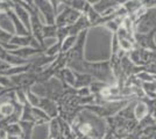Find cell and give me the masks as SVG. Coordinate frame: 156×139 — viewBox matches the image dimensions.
Masks as SVG:
<instances>
[{
	"label": "cell",
	"mask_w": 156,
	"mask_h": 139,
	"mask_svg": "<svg viewBox=\"0 0 156 139\" xmlns=\"http://www.w3.org/2000/svg\"><path fill=\"white\" fill-rule=\"evenodd\" d=\"M80 16H82V13L79 11L72 8L71 6H66L62 13L56 15V18H55V25L57 27L71 26Z\"/></svg>",
	"instance_id": "obj_1"
},
{
	"label": "cell",
	"mask_w": 156,
	"mask_h": 139,
	"mask_svg": "<svg viewBox=\"0 0 156 139\" xmlns=\"http://www.w3.org/2000/svg\"><path fill=\"white\" fill-rule=\"evenodd\" d=\"M57 79H59L62 81V84L64 86L68 87H75V84H76V74H75V71H72L70 67H64L62 70H59L55 73V75Z\"/></svg>",
	"instance_id": "obj_2"
},
{
	"label": "cell",
	"mask_w": 156,
	"mask_h": 139,
	"mask_svg": "<svg viewBox=\"0 0 156 139\" xmlns=\"http://www.w3.org/2000/svg\"><path fill=\"white\" fill-rule=\"evenodd\" d=\"M39 108H41L43 111H46L47 115L50 118H57L58 117V104L56 103V101L49 99V98H43L40 101Z\"/></svg>",
	"instance_id": "obj_3"
},
{
	"label": "cell",
	"mask_w": 156,
	"mask_h": 139,
	"mask_svg": "<svg viewBox=\"0 0 156 139\" xmlns=\"http://www.w3.org/2000/svg\"><path fill=\"white\" fill-rule=\"evenodd\" d=\"M7 15L11 18V20L13 22L14 25V28H15V35H19V36H27V35H30V33L28 31V29H27L25 25L20 21V19L18 18V15L15 14L13 9H9V11H7L6 12Z\"/></svg>",
	"instance_id": "obj_4"
},
{
	"label": "cell",
	"mask_w": 156,
	"mask_h": 139,
	"mask_svg": "<svg viewBox=\"0 0 156 139\" xmlns=\"http://www.w3.org/2000/svg\"><path fill=\"white\" fill-rule=\"evenodd\" d=\"M13 11L15 12V14L18 15V18L20 19V21L25 25L27 29H28V31L30 33V16H32V14L29 11H27L26 8L23 6H21V5H14V8Z\"/></svg>",
	"instance_id": "obj_5"
},
{
	"label": "cell",
	"mask_w": 156,
	"mask_h": 139,
	"mask_svg": "<svg viewBox=\"0 0 156 139\" xmlns=\"http://www.w3.org/2000/svg\"><path fill=\"white\" fill-rule=\"evenodd\" d=\"M147 115H149V106L147 104V102L143 100L136 101V103L134 106V118L136 119L137 122H140Z\"/></svg>",
	"instance_id": "obj_6"
},
{
	"label": "cell",
	"mask_w": 156,
	"mask_h": 139,
	"mask_svg": "<svg viewBox=\"0 0 156 139\" xmlns=\"http://www.w3.org/2000/svg\"><path fill=\"white\" fill-rule=\"evenodd\" d=\"M30 139H49V123L34 125Z\"/></svg>",
	"instance_id": "obj_7"
},
{
	"label": "cell",
	"mask_w": 156,
	"mask_h": 139,
	"mask_svg": "<svg viewBox=\"0 0 156 139\" xmlns=\"http://www.w3.org/2000/svg\"><path fill=\"white\" fill-rule=\"evenodd\" d=\"M76 74V84H75V88H80V87H89L91 85V82L93 81L90 74H86V73H79L75 72Z\"/></svg>",
	"instance_id": "obj_8"
},
{
	"label": "cell",
	"mask_w": 156,
	"mask_h": 139,
	"mask_svg": "<svg viewBox=\"0 0 156 139\" xmlns=\"http://www.w3.org/2000/svg\"><path fill=\"white\" fill-rule=\"evenodd\" d=\"M32 35H27V36H19V35H13V37L11 38L9 43L13 45L18 46V48H22V46H30V43L33 41Z\"/></svg>",
	"instance_id": "obj_9"
},
{
	"label": "cell",
	"mask_w": 156,
	"mask_h": 139,
	"mask_svg": "<svg viewBox=\"0 0 156 139\" xmlns=\"http://www.w3.org/2000/svg\"><path fill=\"white\" fill-rule=\"evenodd\" d=\"M78 35H68L64 40L61 42V52L66 53L71 50L73 45L76 44Z\"/></svg>",
	"instance_id": "obj_10"
},
{
	"label": "cell",
	"mask_w": 156,
	"mask_h": 139,
	"mask_svg": "<svg viewBox=\"0 0 156 139\" xmlns=\"http://www.w3.org/2000/svg\"><path fill=\"white\" fill-rule=\"evenodd\" d=\"M29 91H30L33 94H35L36 96L41 98V99L48 96L46 84H43V82H35V84H33L32 86L29 87Z\"/></svg>",
	"instance_id": "obj_11"
},
{
	"label": "cell",
	"mask_w": 156,
	"mask_h": 139,
	"mask_svg": "<svg viewBox=\"0 0 156 139\" xmlns=\"http://www.w3.org/2000/svg\"><path fill=\"white\" fill-rule=\"evenodd\" d=\"M143 92L149 100L156 99V82H142L141 84Z\"/></svg>",
	"instance_id": "obj_12"
},
{
	"label": "cell",
	"mask_w": 156,
	"mask_h": 139,
	"mask_svg": "<svg viewBox=\"0 0 156 139\" xmlns=\"http://www.w3.org/2000/svg\"><path fill=\"white\" fill-rule=\"evenodd\" d=\"M61 136L58 119L52 118L49 122V139H57Z\"/></svg>",
	"instance_id": "obj_13"
},
{
	"label": "cell",
	"mask_w": 156,
	"mask_h": 139,
	"mask_svg": "<svg viewBox=\"0 0 156 139\" xmlns=\"http://www.w3.org/2000/svg\"><path fill=\"white\" fill-rule=\"evenodd\" d=\"M122 6L125 7V9L127 11V13L129 15V14L135 13L137 9L142 6V2H141V0H126L122 4Z\"/></svg>",
	"instance_id": "obj_14"
},
{
	"label": "cell",
	"mask_w": 156,
	"mask_h": 139,
	"mask_svg": "<svg viewBox=\"0 0 156 139\" xmlns=\"http://www.w3.org/2000/svg\"><path fill=\"white\" fill-rule=\"evenodd\" d=\"M135 75L141 82H156V75L150 73L149 71H147V67H146V70H142L141 72L136 73Z\"/></svg>",
	"instance_id": "obj_15"
},
{
	"label": "cell",
	"mask_w": 156,
	"mask_h": 139,
	"mask_svg": "<svg viewBox=\"0 0 156 139\" xmlns=\"http://www.w3.org/2000/svg\"><path fill=\"white\" fill-rule=\"evenodd\" d=\"M128 58L130 59V61L135 65V66H143L142 61H141V57H140V48H135L132 51L127 53Z\"/></svg>",
	"instance_id": "obj_16"
},
{
	"label": "cell",
	"mask_w": 156,
	"mask_h": 139,
	"mask_svg": "<svg viewBox=\"0 0 156 139\" xmlns=\"http://www.w3.org/2000/svg\"><path fill=\"white\" fill-rule=\"evenodd\" d=\"M8 136H22V129L20 126L19 122L18 123H11L5 127Z\"/></svg>",
	"instance_id": "obj_17"
},
{
	"label": "cell",
	"mask_w": 156,
	"mask_h": 139,
	"mask_svg": "<svg viewBox=\"0 0 156 139\" xmlns=\"http://www.w3.org/2000/svg\"><path fill=\"white\" fill-rule=\"evenodd\" d=\"M57 28L55 23L54 25H46L43 26V38L44 37H56L57 35Z\"/></svg>",
	"instance_id": "obj_18"
},
{
	"label": "cell",
	"mask_w": 156,
	"mask_h": 139,
	"mask_svg": "<svg viewBox=\"0 0 156 139\" xmlns=\"http://www.w3.org/2000/svg\"><path fill=\"white\" fill-rule=\"evenodd\" d=\"M26 95H27V102H28L29 106H32V107H39L40 106L41 98L36 96L35 94H33V93L29 91V88H27L26 89Z\"/></svg>",
	"instance_id": "obj_19"
},
{
	"label": "cell",
	"mask_w": 156,
	"mask_h": 139,
	"mask_svg": "<svg viewBox=\"0 0 156 139\" xmlns=\"http://www.w3.org/2000/svg\"><path fill=\"white\" fill-rule=\"evenodd\" d=\"M57 42H58L57 37H44L43 41H42V43H41V46H42V49L46 51L47 49H49V48H51L52 45H55Z\"/></svg>",
	"instance_id": "obj_20"
},
{
	"label": "cell",
	"mask_w": 156,
	"mask_h": 139,
	"mask_svg": "<svg viewBox=\"0 0 156 139\" xmlns=\"http://www.w3.org/2000/svg\"><path fill=\"white\" fill-rule=\"evenodd\" d=\"M12 37H13L12 34L7 33V31H5L4 29L0 28V44H1V45L6 44V43H9V41H11Z\"/></svg>",
	"instance_id": "obj_21"
},
{
	"label": "cell",
	"mask_w": 156,
	"mask_h": 139,
	"mask_svg": "<svg viewBox=\"0 0 156 139\" xmlns=\"http://www.w3.org/2000/svg\"><path fill=\"white\" fill-rule=\"evenodd\" d=\"M119 49H120V46H119V40H118L117 35L113 34L112 35V38H111V53L112 55H115Z\"/></svg>",
	"instance_id": "obj_22"
},
{
	"label": "cell",
	"mask_w": 156,
	"mask_h": 139,
	"mask_svg": "<svg viewBox=\"0 0 156 139\" xmlns=\"http://www.w3.org/2000/svg\"><path fill=\"white\" fill-rule=\"evenodd\" d=\"M77 89V96L79 98H85V96H89V95H91V89H90V87H80V88H76Z\"/></svg>",
	"instance_id": "obj_23"
},
{
	"label": "cell",
	"mask_w": 156,
	"mask_h": 139,
	"mask_svg": "<svg viewBox=\"0 0 156 139\" xmlns=\"http://www.w3.org/2000/svg\"><path fill=\"white\" fill-rule=\"evenodd\" d=\"M142 5L147 8H154L156 7V0H141Z\"/></svg>",
	"instance_id": "obj_24"
},
{
	"label": "cell",
	"mask_w": 156,
	"mask_h": 139,
	"mask_svg": "<svg viewBox=\"0 0 156 139\" xmlns=\"http://www.w3.org/2000/svg\"><path fill=\"white\" fill-rule=\"evenodd\" d=\"M99 1H100V0H86V2H87V4H90L91 6H94V5H97Z\"/></svg>",
	"instance_id": "obj_25"
},
{
	"label": "cell",
	"mask_w": 156,
	"mask_h": 139,
	"mask_svg": "<svg viewBox=\"0 0 156 139\" xmlns=\"http://www.w3.org/2000/svg\"><path fill=\"white\" fill-rule=\"evenodd\" d=\"M7 139H22L20 136H7Z\"/></svg>",
	"instance_id": "obj_26"
},
{
	"label": "cell",
	"mask_w": 156,
	"mask_h": 139,
	"mask_svg": "<svg viewBox=\"0 0 156 139\" xmlns=\"http://www.w3.org/2000/svg\"><path fill=\"white\" fill-rule=\"evenodd\" d=\"M155 124H156V118H155Z\"/></svg>",
	"instance_id": "obj_27"
}]
</instances>
